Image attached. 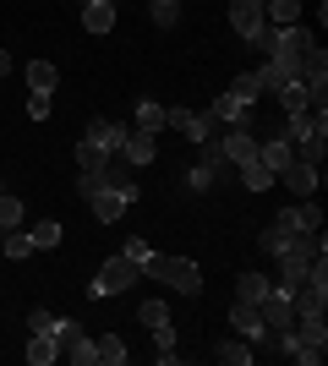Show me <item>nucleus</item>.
<instances>
[{
	"instance_id": "1",
	"label": "nucleus",
	"mask_w": 328,
	"mask_h": 366,
	"mask_svg": "<svg viewBox=\"0 0 328 366\" xmlns=\"http://www.w3.org/2000/svg\"><path fill=\"white\" fill-rule=\"evenodd\" d=\"M290 334H296V350H290V361H301V366H323V355H328V322H323V312H296Z\"/></svg>"
},
{
	"instance_id": "2",
	"label": "nucleus",
	"mask_w": 328,
	"mask_h": 366,
	"mask_svg": "<svg viewBox=\"0 0 328 366\" xmlns=\"http://www.w3.org/2000/svg\"><path fill=\"white\" fill-rule=\"evenodd\" d=\"M142 274L159 279V285H170V290H181V295L203 290V268H197L192 257H148V262H142Z\"/></svg>"
},
{
	"instance_id": "3",
	"label": "nucleus",
	"mask_w": 328,
	"mask_h": 366,
	"mask_svg": "<svg viewBox=\"0 0 328 366\" xmlns=\"http://www.w3.org/2000/svg\"><path fill=\"white\" fill-rule=\"evenodd\" d=\"M131 285H137V262L115 252L109 262H99V274H94V285H88V295H94V301H109V295H126Z\"/></svg>"
},
{
	"instance_id": "4",
	"label": "nucleus",
	"mask_w": 328,
	"mask_h": 366,
	"mask_svg": "<svg viewBox=\"0 0 328 366\" xmlns=\"http://www.w3.org/2000/svg\"><path fill=\"white\" fill-rule=\"evenodd\" d=\"M312 44H317V39L301 28V22H290V28H274V49H268V61H279L284 71L296 76V71H301V55H307Z\"/></svg>"
},
{
	"instance_id": "5",
	"label": "nucleus",
	"mask_w": 328,
	"mask_h": 366,
	"mask_svg": "<svg viewBox=\"0 0 328 366\" xmlns=\"http://www.w3.org/2000/svg\"><path fill=\"white\" fill-rule=\"evenodd\" d=\"M164 126H170V132H181L187 142H208V137L219 132V126L208 121V109H203V115H197V109H164Z\"/></svg>"
},
{
	"instance_id": "6",
	"label": "nucleus",
	"mask_w": 328,
	"mask_h": 366,
	"mask_svg": "<svg viewBox=\"0 0 328 366\" xmlns=\"http://www.w3.org/2000/svg\"><path fill=\"white\" fill-rule=\"evenodd\" d=\"M257 312H263V328H290V322H296V306H290V290H284V285H268Z\"/></svg>"
},
{
	"instance_id": "7",
	"label": "nucleus",
	"mask_w": 328,
	"mask_h": 366,
	"mask_svg": "<svg viewBox=\"0 0 328 366\" xmlns=\"http://www.w3.org/2000/svg\"><path fill=\"white\" fill-rule=\"evenodd\" d=\"M219 148H224L230 164H252V159H257V132H247V126H224Z\"/></svg>"
},
{
	"instance_id": "8",
	"label": "nucleus",
	"mask_w": 328,
	"mask_h": 366,
	"mask_svg": "<svg viewBox=\"0 0 328 366\" xmlns=\"http://www.w3.org/2000/svg\"><path fill=\"white\" fill-rule=\"evenodd\" d=\"M154 153H159L154 132H126V142H121V153H115V159H126L131 169H148V164H154Z\"/></svg>"
},
{
	"instance_id": "9",
	"label": "nucleus",
	"mask_w": 328,
	"mask_h": 366,
	"mask_svg": "<svg viewBox=\"0 0 328 366\" xmlns=\"http://www.w3.org/2000/svg\"><path fill=\"white\" fill-rule=\"evenodd\" d=\"M104 186H109V192H121L126 202L142 197V181H137V169L126 164V159H109V164H104Z\"/></svg>"
},
{
	"instance_id": "10",
	"label": "nucleus",
	"mask_w": 328,
	"mask_h": 366,
	"mask_svg": "<svg viewBox=\"0 0 328 366\" xmlns=\"http://www.w3.org/2000/svg\"><path fill=\"white\" fill-rule=\"evenodd\" d=\"M296 159V142H284L279 132H268V137H257V164H268L274 175H279L284 164Z\"/></svg>"
},
{
	"instance_id": "11",
	"label": "nucleus",
	"mask_w": 328,
	"mask_h": 366,
	"mask_svg": "<svg viewBox=\"0 0 328 366\" xmlns=\"http://www.w3.org/2000/svg\"><path fill=\"white\" fill-rule=\"evenodd\" d=\"M263 22H268V16H263V0H230V28L241 33V39H252Z\"/></svg>"
},
{
	"instance_id": "12",
	"label": "nucleus",
	"mask_w": 328,
	"mask_h": 366,
	"mask_svg": "<svg viewBox=\"0 0 328 366\" xmlns=\"http://www.w3.org/2000/svg\"><path fill=\"white\" fill-rule=\"evenodd\" d=\"M279 181L290 186V192H296V197H317V181H323V175H317L312 164H301V159H290V164L279 169Z\"/></svg>"
},
{
	"instance_id": "13",
	"label": "nucleus",
	"mask_w": 328,
	"mask_h": 366,
	"mask_svg": "<svg viewBox=\"0 0 328 366\" xmlns=\"http://www.w3.org/2000/svg\"><path fill=\"white\" fill-rule=\"evenodd\" d=\"M88 208H94V219H99V224H115V219H121L126 208H131V202H126L121 192H109V186H99L94 197H88Z\"/></svg>"
},
{
	"instance_id": "14",
	"label": "nucleus",
	"mask_w": 328,
	"mask_h": 366,
	"mask_svg": "<svg viewBox=\"0 0 328 366\" xmlns=\"http://www.w3.org/2000/svg\"><path fill=\"white\" fill-rule=\"evenodd\" d=\"M301 82H307V88H328V49L323 44H312L307 49V55H301Z\"/></svg>"
},
{
	"instance_id": "15",
	"label": "nucleus",
	"mask_w": 328,
	"mask_h": 366,
	"mask_svg": "<svg viewBox=\"0 0 328 366\" xmlns=\"http://www.w3.org/2000/svg\"><path fill=\"white\" fill-rule=\"evenodd\" d=\"M82 28L94 33V39L109 33L115 28V0H82Z\"/></svg>"
},
{
	"instance_id": "16",
	"label": "nucleus",
	"mask_w": 328,
	"mask_h": 366,
	"mask_svg": "<svg viewBox=\"0 0 328 366\" xmlns=\"http://www.w3.org/2000/svg\"><path fill=\"white\" fill-rule=\"evenodd\" d=\"M230 328H235V334H241V339L252 345V339L263 334V312H257L252 301H235V306H230Z\"/></svg>"
},
{
	"instance_id": "17",
	"label": "nucleus",
	"mask_w": 328,
	"mask_h": 366,
	"mask_svg": "<svg viewBox=\"0 0 328 366\" xmlns=\"http://www.w3.org/2000/svg\"><path fill=\"white\" fill-rule=\"evenodd\" d=\"M274 219H284L290 229H323V208H317L312 197H301L296 208H284V214H274Z\"/></svg>"
},
{
	"instance_id": "18",
	"label": "nucleus",
	"mask_w": 328,
	"mask_h": 366,
	"mask_svg": "<svg viewBox=\"0 0 328 366\" xmlns=\"http://www.w3.org/2000/svg\"><path fill=\"white\" fill-rule=\"evenodd\" d=\"M28 229V241H33V252H55V246L66 241V229H61V219H39V224H22Z\"/></svg>"
},
{
	"instance_id": "19",
	"label": "nucleus",
	"mask_w": 328,
	"mask_h": 366,
	"mask_svg": "<svg viewBox=\"0 0 328 366\" xmlns=\"http://www.w3.org/2000/svg\"><path fill=\"white\" fill-rule=\"evenodd\" d=\"M88 142H94V148H104L109 159H115V153H121V142H126V126H115V121H94V126H88Z\"/></svg>"
},
{
	"instance_id": "20",
	"label": "nucleus",
	"mask_w": 328,
	"mask_h": 366,
	"mask_svg": "<svg viewBox=\"0 0 328 366\" xmlns=\"http://www.w3.org/2000/svg\"><path fill=\"white\" fill-rule=\"evenodd\" d=\"M274 99H279V109L290 115V109H307V104H312V88H307L301 76H290V82H284V88L274 93Z\"/></svg>"
},
{
	"instance_id": "21",
	"label": "nucleus",
	"mask_w": 328,
	"mask_h": 366,
	"mask_svg": "<svg viewBox=\"0 0 328 366\" xmlns=\"http://www.w3.org/2000/svg\"><path fill=\"white\" fill-rule=\"evenodd\" d=\"M82 339H88V328H82V322L77 317H55V350H77V345H82Z\"/></svg>"
},
{
	"instance_id": "22",
	"label": "nucleus",
	"mask_w": 328,
	"mask_h": 366,
	"mask_svg": "<svg viewBox=\"0 0 328 366\" xmlns=\"http://www.w3.org/2000/svg\"><path fill=\"white\" fill-rule=\"evenodd\" d=\"M263 16L274 28H290V22H301V0H263Z\"/></svg>"
},
{
	"instance_id": "23",
	"label": "nucleus",
	"mask_w": 328,
	"mask_h": 366,
	"mask_svg": "<svg viewBox=\"0 0 328 366\" xmlns=\"http://www.w3.org/2000/svg\"><path fill=\"white\" fill-rule=\"evenodd\" d=\"M290 235H296V229L284 224V219H274V224H268V229H263V235H257V246H263L268 257H279L284 246H290Z\"/></svg>"
},
{
	"instance_id": "24",
	"label": "nucleus",
	"mask_w": 328,
	"mask_h": 366,
	"mask_svg": "<svg viewBox=\"0 0 328 366\" xmlns=\"http://www.w3.org/2000/svg\"><path fill=\"white\" fill-rule=\"evenodd\" d=\"M268 285H274L268 274H241V279H235V301H252V306H257L268 295Z\"/></svg>"
},
{
	"instance_id": "25",
	"label": "nucleus",
	"mask_w": 328,
	"mask_h": 366,
	"mask_svg": "<svg viewBox=\"0 0 328 366\" xmlns=\"http://www.w3.org/2000/svg\"><path fill=\"white\" fill-rule=\"evenodd\" d=\"M252 355H257V350H252L247 339L235 334V339H224V345H219V350H214V361H224V366H247Z\"/></svg>"
},
{
	"instance_id": "26",
	"label": "nucleus",
	"mask_w": 328,
	"mask_h": 366,
	"mask_svg": "<svg viewBox=\"0 0 328 366\" xmlns=\"http://www.w3.org/2000/svg\"><path fill=\"white\" fill-rule=\"evenodd\" d=\"M94 350H99V361H104V366H121V361H126V339H121V334H99Z\"/></svg>"
},
{
	"instance_id": "27",
	"label": "nucleus",
	"mask_w": 328,
	"mask_h": 366,
	"mask_svg": "<svg viewBox=\"0 0 328 366\" xmlns=\"http://www.w3.org/2000/svg\"><path fill=\"white\" fill-rule=\"evenodd\" d=\"M55 355H61L55 350V334H28V361L33 366H49Z\"/></svg>"
},
{
	"instance_id": "28",
	"label": "nucleus",
	"mask_w": 328,
	"mask_h": 366,
	"mask_svg": "<svg viewBox=\"0 0 328 366\" xmlns=\"http://www.w3.org/2000/svg\"><path fill=\"white\" fill-rule=\"evenodd\" d=\"M241 181H247V192H268L279 175H274L268 164H257V159H252V164H241Z\"/></svg>"
},
{
	"instance_id": "29",
	"label": "nucleus",
	"mask_w": 328,
	"mask_h": 366,
	"mask_svg": "<svg viewBox=\"0 0 328 366\" xmlns=\"http://www.w3.org/2000/svg\"><path fill=\"white\" fill-rule=\"evenodd\" d=\"M252 76H257V88H263V93H279L284 82H290V71H284L279 61H268V66H257V71H252Z\"/></svg>"
},
{
	"instance_id": "30",
	"label": "nucleus",
	"mask_w": 328,
	"mask_h": 366,
	"mask_svg": "<svg viewBox=\"0 0 328 366\" xmlns=\"http://www.w3.org/2000/svg\"><path fill=\"white\" fill-rule=\"evenodd\" d=\"M148 16H154V28H175L181 22V0H148Z\"/></svg>"
},
{
	"instance_id": "31",
	"label": "nucleus",
	"mask_w": 328,
	"mask_h": 366,
	"mask_svg": "<svg viewBox=\"0 0 328 366\" xmlns=\"http://www.w3.org/2000/svg\"><path fill=\"white\" fill-rule=\"evenodd\" d=\"M16 224H28V208H22L11 192H0V229H16Z\"/></svg>"
},
{
	"instance_id": "32",
	"label": "nucleus",
	"mask_w": 328,
	"mask_h": 366,
	"mask_svg": "<svg viewBox=\"0 0 328 366\" xmlns=\"http://www.w3.org/2000/svg\"><path fill=\"white\" fill-rule=\"evenodd\" d=\"M137 132H164V104L142 99V104H137Z\"/></svg>"
},
{
	"instance_id": "33",
	"label": "nucleus",
	"mask_w": 328,
	"mask_h": 366,
	"mask_svg": "<svg viewBox=\"0 0 328 366\" xmlns=\"http://www.w3.org/2000/svg\"><path fill=\"white\" fill-rule=\"evenodd\" d=\"M28 88L55 93V66H49V61H28Z\"/></svg>"
},
{
	"instance_id": "34",
	"label": "nucleus",
	"mask_w": 328,
	"mask_h": 366,
	"mask_svg": "<svg viewBox=\"0 0 328 366\" xmlns=\"http://www.w3.org/2000/svg\"><path fill=\"white\" fill-rule=\"evenodd\" d=\"M0 252H6V257H33V241H28V229H22V224H16V229H6Z\"/></svg>"
},
{
	"instance_id": "35",
	"label": "nucleus",
	"mask_w": 328,
	"mask_h": 366,
	"mask_svg": "<svg viewBox=\"0 0 328 366\" xmlns=\"http://www.w3.org/2000/svg\"><path fill=\"white\" fill-rule=\"evenodd\" d=\"M104 164H109V153L94 148V142L82 137V142H77V169H104Z\"/></svg>"
},
{
	"instance_id": "36",
	"label": "nucleus",
	"mask_w": 328,
	"mask_h": 366,
	"mask_svg": "<svg viewBox=\"0 0 328 366\" xmlns=\"http://www.w3.org/2000/svg\"><path fill=\"white\" fill-rule=\"evenodd\" d=\"M230 93H235V99H247V104H257V99H263V88H257V76H252V71H241V76H235V82H230Z\"/></svg>"
},
{
	"instance_id": "37",
	"label": "nucleus",
	"mask_w": 328,
	"mask_h": 366,
	"mask_svg": "<svg viewBox=\"0 0 328 366\" xmlns=\"http://www.w3.org/2000/svg\"><path fill=\"white\" fill-rule=\"evenodd\" d=\"M121 257H131V262H137V274H142V262L154 257V246L142 241V235H131V241H126V246H121Z\"/></svg>"
},
{
	"instance_id": "38",
	"label": "nucleus",
	"mask_w": 328,
	"mask_h": 366,
	"mask_svg": "<svg viewBox=\"0 0 328 366\" xmlns=\"http://www.w3.org/2000/svg\"><path fill=\"white\" fill-rule=\"evenodd\" d=\"M137 317L148 322V328H159V322H170V306H164V301H142V306H137Z\"/></svg>"
},
{
	"instance_id": "39",
	"label": "nucleus",
	"mask_w": 328,
	"mask_h": 366,
	"mask_svg": "<svg viewBox=\"0 0 328 366\" xmlns=\"http://www.w3.org/2000/svg\"><path fill=\"white\" fill-rule=\"evenodd\" d=\"M28 334H55V312L33 306V312H28Z\"/></svg>"
},
{
	"instance_id": "40",
	"label": "nucleus",
	"mask_w": 328,
	"mask_h": 366,
	"mask_svg": "<svg viewBox=\"0 0 328 366\" xmlns=\"http://www.w3.org/2000/svg\"><path fill=\"white\" fill-rule=\"evenodd\" d=\"M99 186H104V169H82L77 175V197H94Z\"/></svg>"
},
{
	"instance_id": "41",
	"label": "nucleus",
	"mask_w": 328,
	"mask_h": 366,
	"mask_svg": "<svg viewBox=\"0 0 328 366\" xmlns=\"http://www.w3.org/2000/svg\"><path fill=\"white\" fill-rule=\"evenodd\" d=\"M49 99H55V93H39V88L28 93V121H44V115H49Z\"/></svg>"
},
{
	"instance_id": "42",
	"label": "nucleus",
	"mask_w": 328,
	"mask_h": 366,
	"mask_svg": "<svg viewBox=\"0 0 328 366\" xmlns=\"http://www.w3.org/2000/svg\"><path fill=\"white\" fill-rule=\"evenodd\" d=\"M187 186H192V192H208V186H214V169H208V164L187 169Z\"/></svg>"
},
{
	"instance_id": "43",
	"label": "nucleus",
	"mask_w": 328,
	"mask_h": 366,
	"mask_svg": "<svg viewBox=\"0 0 328 366\" xmlns=\"http://www.w3.org/2000/svg\"><path fill=\"white\" fill-rule=\"evenodd\" d=\"M66 355H71V361H77V366H94V361H99V350H94V339H82L77 350H66Z\"/></svg>"
},
{
	"instance_id": "44",
	"label": "nucleus",
	"mask_w": 328,
	"mask_h": 366,
	"mask_svg": "<svg viewBox=\"0 0 328 366\" xmlns=\"http://www.w3.org/2000/svg\"><path fill=\"white\" fill-rule=\"evenodd\" d=\"M247 44H257V49H274V22H263V28H257V33H252V39H247Z\"/></svg>"
},
{
	"instance_id": "45",
	"label": "nucleus",
	"mask_w": 328,
	"mask_h": 366,
	"mask_svg": "<svg viewBox=\"0 0 328 366\" xmlns=\"http://www.w3.org/2000/svg\"><path fill=\"white\" fill-rule=\"evenodd\" d=\"M154 339H159V350H175V328H170V322H159Z\"/></svg>"
},
{
	"instance_id": "46",
	"label": "nucleus",
	"mask_w": 328,
	"mask_h": 366,
	"mask_svg": "<svg viewBox=\"0 0 328 366\" xmlns=\"http://www.w3.org/2000/svg\"><path fill=\"white\" fill-rule=\"evenodd\" d=\"M11 71V49H0V76Z\"/></svg>"
},
{
	"instance_id": "47",
	"label": "nucleus",
	"mask_w": 328,
	"mask_h": 366,
	"mask_svg": "<svg viewBox=\"0 0 328 366\" xmlns=\"http://www.w3.org/2000/svg\"><path fill=\"white\" fill-rule=\"evenodd\" d=\"M0 192H6V186H0Z\"/></svg>"
}]
</instances>
